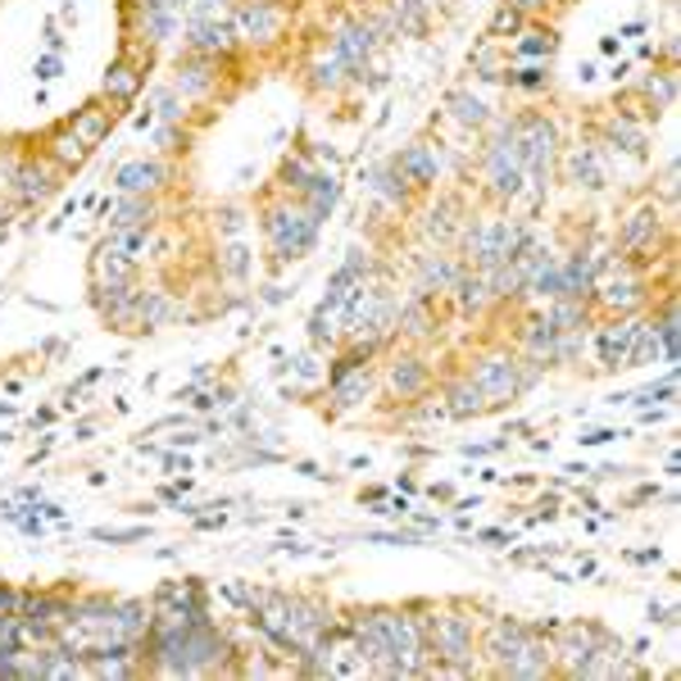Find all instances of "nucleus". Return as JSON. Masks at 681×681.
<instances>
[{"instance_id":"1","label":"nucleus","mask_w":681,"mask_h":681,"mask_svg":"<svg viewBox=\"0 0 681 681\" xmlns=\"http://www.w3.org/2000/svg\"><path fill=\"white\" fill-rule=\"evenodd\" d=\"M264 236H268V251L273 260H301L314 251V241H318V218L296 201H282V205H268L264 210Z\"/></svg>"},{"instance_id":"2","label":"nucleus","mask_w":681,"mask_h":681,"mask_svg":"<svg viewBox=\"0 0 681 681\" xmlns=\"http://www.w3.org/2000/svg\"><path fill=\"white\" fill-rule=\"evenodd\" d=\"M232 37L236 45H251V51H268L286 37V23H291V10L286 0H236L232 14Z\"/></svg>"},{"instance_id":"3","label":"nucleus","mask_w":681,"mask_h":681,"mask_svg":"<svg viewBox=\"0 0 681 681\" xmlns=\"http://www.w3.org/2000/svg\"><path fill=\"white\" fill-rule=\"evenodd\" d=\"M527 227L522 223H509V218H486L477 227L464 232V255L472 260V268H496L505 260H514L522 246H527Z\"/></svg>"},{"instance_id":"4","label":"nucleus","mask_w":681,"mask_h":681,"mask_svg":"<svg viewBox=\"0 0 681 681\" xmlns=\"http://www.w3.org/2000/svg\"><path fill=\"white\" fill-rule=\"evenodd\" d=\"M477 382V392L486 396V409H500V405H514L522 396V359H514L509 350H496V355H481L477 368L468 373Z\"/></svg>"},{"instance_id":"5","label":"nucleus","mask_w":681,"mask_h":681,"mask_svg":"<svg viewBox=\"0 0 681 681\" xmlns=\"http://www.w3.org/2000/svg\"><path fill=\"white\" fill-rule=\"evenodd\" d=\"M555 155H559V132H555V123L541 119V114L518 119V160H522V173L550 177Z\"/></svg>"},{"instance_id":"6","label":"nucleus","mask_w":681,"mask_h":681,"mask_svg":"<svg viewBox=\"0 0 681 681\" xmlns=\"http://www.w3.org/2000/svg\"><path fill=\"white\" fill-rule=\"evenodd\" d=\"M64 169L51 155H23L19 182H14V205H45L60 191Z\"/></svg>"},{"instance_id":"7","label":"nucleus","mask_w":681,"mask_h":681,"mask_svg":"<svg viewBox=\"0 0 681 681\" xmlns=\"http://www.w3.org/2000/svg\"><path fill=\"white\" fill-rule=\"evenodd\" d=\"M659 232H663V218H659V205L650 201V205H637L627 218H622V227H618V251L637 264V260H650L654 255V246H659Z\"/></svg>"},{"instance_id":"8","label":"nucleus","mask_w":681,"mask_h":681,"mask_svg":"<svg viewBox=\"0 0 681 681\" xmlns=\"http://www.w3.org/2000/svg\"><path fill=\"white\" fill-rule=\"evenodd\" d=\"M555 631H559V641L550 646V654H555V663L563 668V677H577L581 663L591 659V650L609 637L604 627H591V622H572V627H555Z\"/></svg>"},{"instance_id":"9","label":"nucleus","mask_w":681,"mask_h":681,"mask_svg":"<svg viewBox=\"0 0 681 681\" xmlns=\"http://www.w3.org/2000/svg\"><path fill=\"white\" fill-rule=\"evenodd\" d=\"M218 64L223 60H210V55H182L177 60V78H173V91L182 95L186 105H201V101H210L214 95V87H218Z\"/></svg>"},{"instance_id":"10","label":"nucleus","mask_w":681,"mask_h":681,"mask_svg":"<svg viewBox=\"0 0 681 681\" xmlns=\"http://www.w3.org/2000/svg\"><path fill=\"white\" fill-rule=\"evenodd\" d=\"M186 51L191 55H210V60H227L236 51L232 23L223 14H196L191 28H186Z\"/></svg>"},{"instance_id":"11","label":"nucleus","mask_w":681,"mask_h":681,"mask_svg":"<svg viewBox=\"0 0 681 681\" xmlns=\"http://www.w3.org/2000/svg\"><path fill=\"white\" fill-rule=\"evenodd\" d=\"M550 672H555V654H550V646H546V637L537 627H531L527 641L500 663V677H522V681H541Z\"/></svg>"},{"instance_id":"12","label":"nucleus","mask_w":681,"mask_h":681,"mask_svg":"<svg viewBox=\"0 0 681 681\" xmlns=\"http://www.w3.org/2000/svg\"><path fill=\"white\" fill-rule=\"evenodd\" d=\"M332 51L346 60V73H350V78H364V69H368V60H373V51H377V28L364 23V19L346 23V28L332 37Z\"/></svg>"},{"instance_id":"13","label":"nucleus","mask_w":681,"mask_h":681,"mask_svg":"<svg viewBox=\"0 0 681 681\" xmlns=\"http://www.w3.org/2000/svg\"><path fill=\"white\" fill-rule=\"evenodd\" d=\"M164 186H169V164L164 160H128L114 173L119 196H160Z\"/></svg>"},{"instance_id":"14","label":"nucleus","mask_w":681,"mask_h":681,"mask_svg":"<svg viewBox=\"0 0 681 681\" xmlns=\"http://www.w3.org/2000/svg\"><path fill=\"white\" fill-rule=\"evenodd\" d=\"M641 327L646 323H609L600 336H596V350H600V364L604 368H631V350H637L641 340Z\"/></svg>"},{"instance_id":"15","label":"nucleus","mask_w":681,"mask_h":681,"mask_svg":"<svg viewBox=\"0 0 681 681\" xmlns=\"http://www.w3.org/2000/svg\"><path fill=\"white\" fill-rule=\"evenodd\" d=\"M392 164L400 169V177H405L409 186H436V177H441V155H436L431 141L405 145V151H400Z\"/></svg>"},{"instance_id":"16","label":"nucleus","mask_w":681,"mask_h":681,"mask_svg":"<svg viewBox=\"0 0 681 681\" xmlns=\"http://www.w3.org/2000/svg\"><path fill=\"white\" fill-rule=\"evenodd\" d=\"M101 218L110 227H155L160 223V201L155 196H114L101 205Z\"/></svg>"},{"instance_id":"17","label":"nucleus","mask_w":681,"mask_h":681,"mask_svg":"<svg viewBox=\"0 0 681 681\" xmlns=\"http://www.w3.org/2000/svg\"><path fill=\"white\" fill-rule=\"evenodd\" d=\"M95 251L119 255V260H128V264H145V260L155 255V227H114Z\"/></svg>"},{"instance_id":"18","label":"nucleus","mask_w":681,"mask_h":681,"mask_svg":"<svg viewBox=\"0 0 681 681\" xmlns=\"http://www.w3.org/2000/svg\"><path fill=\"white\" fill-rule=\"evenodd\" d=\"M527 631H531V627H527V622H518V618H496L491 627H486L481 654L496 663V672H500V663H505V659H509V654H514V650L527 641Z\"/></svg>"},{"instance_id":"19","label":"nucleus","mask_w":681,"mask_h":681,"mask_svg":"<svg viewBox=\"0 0 681 681\" xmlns=\"http://www.w3.org/2000/svg\"><path fill=\"white\" fill-rule=\"evenodd\" d=\"M596 291H600V301H604L613 314H631V309H641V305H646V282H641L637 273H631V268H622L618 277L600 282Z\"/></svg>"},{"instance_id":"20","label":"nucleus","mask_w":681,"mask_h":681,"mask_svg":"<svg viewBox=\"0 0 681 681\" xmlns=\"http://www.w3.org/2000/svg\"><path fill=\"white\" fill-rule=\"evenodd\" d=\"M386 382H392V392H396L400 400H418V396L427 392L431 373H427V364H423L418 355H396L392 368H386Z\"/></svg>"},{"instance_id":"21","label":"nucleus","mask_w":681,"mask_h":681,"mask_svg":"<svg viewBox=\"0 0 681 681\" xmlns=\"http://www.w3.org/2000/svg\"><path fill=\"white\" fill-rule=\"evenodd\" d=\"M141 82H145V73L136 69V64H128V60H119V64H110V73L101 78V95H105V105H132L136 95H141Z\"/></svg>"},{"instance_id":"22","label":"nucleus","mask_w":681,"mask_h":681,"mask_svg":"<svg viewBox=\"0 0 681 681\" xmlns=\"http://www.w3.org/2000/svg\"><path fill=\"white\" fill-rule=\"evenodd\" d=\"M450 291H455L459 314H481L486 305H491V286H486V273L481 268H455Z\"/></svg>"},{"instance_id":"23","label":"nucleus","mask_w":681,"mask_h":681,"mask_svg":"<svg viewBox=\"0 0 681 681\" xmlns=\"http://www.w3.org/2000/svg\"><path fill=\"white\" fill-rule=\"evenodd\" d=\"M69 128H73V136L87 145V151H95V145H101L110 136V128H114V110L110 105H87V110H78L69 119Z\"/></svg>"},{"instance_id":"24","label":"nucleus","mask_w":681,"mask_h":681,"mask_svg":"<svg viewBox=\"0 0 681 681\" xmlns=\"http://www.w3.org/2000/svg\"><path fill=\"white\" fill-rule=\"evenodd\" d=\"M41 155H51V160H55L64 173H73V169H82V164H87V155H91V151H87V145L73 136V128L64 123V128H55L51 136H45Z\"/></svg>"},{"instance_id":"25","label":"nucleus","mask_w":681,"mask_h":681,"mask_svg":"<svg viewBox=\"0 0 681 681\" xmlns=\"http://www.w3.org/2000/svg\"><path fill=\"white\" fill-rule=\"evenodd\" d=\"M555 340H559V327L550 323V314H541V318H531L527 323V332H522V350H527V359L531 364H555Z\"/></svg>"},{"instance_id":"26","label":"nucleus","mask_w":681,"mask_h":681,"mask_svg":"<svg viewBox=\"0 0 681 681\" xmlns=\"http://www.w3.org/2000/svg\"><path fill=\"white\" fill-rule=\"evenodd\" d=\"M336 201H340V182H336L332 173H318V169H314V177H309L305 191H301V205L323 223V218L336 210Z\"/></svg>"},{"instance_id":"27","label":"nucleus","mask_w":681,"mask_h":681,"mask_svg":"<svg viewBox=\"0 0 681 681\" xmlns=\"http://www.w3.org/2000/svg\"><path fill=\"white\" fill-rule=\"evenodd\" d=\"M450 277H455V264L446 255H418V296H441V291H450Z\"/></svg>"},{"instance_id":"28","label":"nucleus","mask_w":681,"mask_h":681,"mask_svg":"<svg viewBox=\"0 0 681 681\" xmlns=\"http://www.w3.org/2000/svg\"><path fill=\"white\" fill-rule=\"evenodd\" d=\"M173 37V0H141V41L160 45Z\"/></svg>"},{"instance_id":"29","label":"nucleus","mask_w":681,"mask_h":681,"mask_svg":"<svg viewBox=\"0 0 681 681\" xmlns=\"http://www.w3.org/2000/svg\"><path fill=\"white\" fill-rule=\"evenodd\" d=\"M340 82H350L346 60H340L332 45H327V51H318V55L309 60V87H314V91H336Z\"/></svg>"},{"instance_id":"30","label":"nucleus","mask_w":681,"mask_h":681,"mask_svg":"<svg viewBox=\"0 0 681 681\" xmlns=\"http://www.w3.org/2000/svg\"><path fill=\"white\" fill-rule=\"evenodd\" d=\"M368 186H373V196H377V201H386V205H392V210H405V205H409V191H414V186H409V182L400 177V169H396V164L377 169Z\"/></svg>"},{"instance_id":"31","label":"nucleus","mask_w":681,"mask_h":681,"mask_svg":"<svg viewBox=\"0 0 681 681\" xmlns=\"http://www.w3.org/2000/svg\"><path fill=\"white\" fill-rule=\"evenodd\" d=\"M446 400H450V405H446L450 418H477V414H486V396L477 392L472 377H459L450 392H446Z\"/></svg>"},{"instance_id":"32","label":"nucleus","mask_w":681,"mask_h":681,"mask_svg":"<svg viewBox=\"0 0 681 681\" xmlns=\"http://www.w3.org/2000/svg\"><path fill=\"white\" fill-rule=\"evenodd\" d=\"M568 173L577 177V186L600 191V186H604V160H600L596 145H581V151H572V155H568Z\"/></svg>"},{"instance_id":"33","label":"nucleus","mask_w":681,"mask_h":681,"mask_svg":"<svg viewBox=\"0 0 681 681\" xmlns=\"http://www.w3.org/2000/svg\"><path fill=\"white\" fill-rule=\"evenodd\" d=\"M446 105H450V119L459 128H486V123H491V110H486V101H477L472 91H450Z\"/></svg>"},{"instance_id":"34","label":"nucleus","mask_w":681,"mask_h":681,"mask_svg":"<svg viewBox=\"0 0 681 681\" xmlns=\"http://www.w3.org/2000/svg\"><path fill=\"white\" fill-rule=\"evenodd\" d=\"M514 51H518L522 60H550V51H555V32H550V28H546V32H541V28H527Z\"/></svg>"},{"instance_id":"35","label":"nucleus","mask_w":681,"mask_h":681,"mask_svg":"<svg viewBox=\"0 0 681 681\" xmlns=\"http://www.w3.org/2000/svg\"><path fill=\"white\" fill-rule=\"evenodd\" d=\"M309 177H314V164H309L305 155H296V160L282 164V191H296V196H301Z\"/></svg>"},{"instance_id":"36","label":"nucleus","mask_w":681,"mask_h":681,"mask_svg":"<svg viewBox=\"0 0 681 681\" xmlns=\"http://www.w3.org/2000/svg\"><path fill=\"white\" fill-rule=\"evenodd\" d=\"M392 10H396L400 32H423V19H427V6H423V0H392Z\"/></svg>"},{"instance_id":"37","label":"nucleus","mask_w":681,"mask_h":681,"mask_svg":"<svg viewBox=\"0 0 681 681\" xmlns=\"http://www.w3.org/2000/svg\"><path fill=\"white\" fill-rule=\"evenodd\" d=\"M505 82H509V87H518V91H541V87L550 82V69H546V64H527V69L509 73Z\"/></svg>"},{"instance_id":"38","label":"nucleus","mask_w":681,"mask_h":681,"mask_svg":"<svg viewBox=\"0 0 681 681\" xmlns=\"http://www.w3.org/2000/svg\"><path fill=\"white\" fill-rule=\"evenodd\" d=\"M19 164H23V155H14V151H0V196H6V201H14Z\"/></svg>"},{"instance_id":"39","label":"nucleus","mask_w":681,"mask_h":681,"mask_svg":"<svg viewBox=\"0 0 681 681\" xmlns=\"http://www.w3.org/2000/svg\"><path fill=\"white\" fill-rule=\"evenodd\" d=\"M155 141H160V151H186V132L177 123H155Z\"/></svg>"},{"instance_id":"40","label":"nucleus","mask_w":681,"mask_h":681,"mask_svg":"<svg viewBox=\"0 0 681 681\" xmlns=\"http://www.w3.org/2000/svg\"><path fill=\"white\" fill-rule=\"evenodd\" d=\"M455 205H441V210H431L427 214V236H436V241H446L450 236V227H455Z\"/></svg>"},{"instance_id":"41","label":"nucleus","mask_w":681,"mask_h":681,"mask_svg":"<svg viewBox=\"0 0 681 681\" xmlns=\"http://www.w3.org/2000/svg\"><path fill=\"white\" fill-rule=\"evenodd\" d=\"M505 32H522V14L514 6H500V14L491 19V37H505Z\"/></svg>"},{"instance_id":"42","label":"nucleus","mask_w":681,"mask_h":681,"mask_svg":"<svg viewBox=\"0 0 681 681\" xmlns=\"http://www.w3.org/2000/svg\"><path fill=\"white\" fill-rule=\"evenodd\" d=\"M60 69H64V64H60V55H55V51L37 60V78H41V82H51V78H60Z\"/></svg>"},{"instance_id":"43","label":"nucleus","mask_w":681,"mask_h":681,"mask_svg":"<svg viewBox=\"0 0 681 681\" xmlns=\"http://www.w3.org/2000/svg\"><path fill=\"white\" fill-rule=\"evenodd\" d=\"M613 436H618L613 427H600V431H587V436H577V441H581V446H604V441H613Z\"/></svg>"},{"instance_id":"44","label":"nucleus","mask_w":681,"mask_h":681,"mask_svg":"<svg viewBox=\"0 0 681 681\" xmlns=\"http://www.w3.org/2000/svg\"><path fill=\"white\" fill-rule=\"evenodd\" d=\"M505 6H514V10H518V14L527 19V14H537V10H546V6H550V0H505Z\"/></svg>"},{"instance_id":"45","label":"nucleus","mask_w":681,"mask_h":681,"mask_svg":"<svg viewBox=\"0 0 681 681\" xmlns=\"http://www.w3.org/2000/svg\"><path fill=\"white\" fill-rule=\"evenodd\" d=\"M227 268H232V273H246V251L232 246V251H227Z\"/></svg>"},{"instance_id":"46","label":"nucleus","mask_w":681,"mask_h":681,"mask_svg":"<svg viewBox=\"0 0 681 681\" xmlns=\"http://www.w3.org/2000/svg\"><path fill=\"white\" fill-rule=\"evenodd\" d=\"M223 6H232V0H196V14H218Z\"/></svg>"},{"instance_id":"47","label":"nucleus","mask_w":681,"mask_h":681,"mask_svg":"<svg viewBox=\"0 0 681 681\" xmlns=\"http://www.w3.org/2000/svg\"><path fill=\"white\" fill-rule=\"evenodd\" d=\"M600 51H604V55H618V51H622V37H604Z\"/></svg>"},{"instance_id":"48","label":"nucleus","mask_w":681,"mask_h":681,"mask_svg":"<svg viewBox=\"0 0 681 681\" xmlns=\"http://www.w3.org/2000/svg\"><path fill=\"white\" fill-rule=\"evenodd\" d=\"M10 214H14V201H6V196H0V227L10 223Z\"/></svg>"},{"instance_id":"49","label":"nucleus","mask_w":681,"mask_h":681,"mask_svg":"<svg viewBox=\"0 0 681 681\" xmlns=\"http://www.w3.org/2000/svg\"><path fill=\"white\" fill-rule=\"evenodd\" d=\"M423 6H436V0H423Z\"/></svg>"}]
</instances>
